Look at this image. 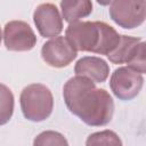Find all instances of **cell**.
<instances>
[{
  "label": "cell",
  "instance_id": "cell-1",
  "mask_svg": "<svg viewBox=\"0 0 146 146\" xmlns=\"http://www.w3.org/2000/svg\"><path fill=\"white\" fill-rule=\"evenodd\" d=\"M63 97L68 111L88 125H106L113 117L112 96L88 78L75 75L68 79L63 87Z\"/></svg>",
  "mask_w": 146,
  "mask_h": 146
},
{
  "label": "cell",
  "instance_id": "cell-4",
  "mask_svg": "<svg viewBox=\"0 0 146 146\" xmlns=\"http://www.w3.org/2000/svg\"><path fill=\"white\" fill-rule=\"evenodd\" d=\"M112 21L119 26L132 30L140 26L146 17L145 0H115L110 2L108 9Z\"/></svg>",
  "mask_w": 146,
  "mask_h": 146
},
{
  "label": "cell",
  "instance_id": "cell-11",
  "mask_svg": "<svg viewBox=\"0 0 146 146\" xmlns=\"http://www.w3.org/2000/svg\"><path fill=\"white\" fill-rule=\"evenodd\" d=\"M140 41H141L140 38L121 35L119 44L110 55H107V58L113 64H128Z\"/></svg>",
  "mask_w": 146,
  "mask_h": 146
},
{
  "label": "cell",
  "instance_id": "cell-15",
  "mask_svg": "<svg viewBox=\"0 0 146 146\" xmlns=\"http://www.w3.org/2000/svg\"><path fill=\"white\" fill-rule=\"evenodd\" d=\"M145 54H146V43L141 40L137 48L135 54L132 55L131 59L127 64V67L136 71L139 74H144L146 72V60H145Z\"/></svg>",
  "mask_w": 146,
  "mask_h": 146
},
{
  "label": "cell",
  "instance_id": "cell-2",
  "mask_svg": "<svg viewBox=\"0 0 146 146\" xmlns=\"http://www.w3.org/2000/svg\"><path fill=\"white\" fill-rule=\"evenodd\" d=\"M121 34L105 22H76L68 24L65 38L76 51L110 55L119 44Z\"/></svg>",
  "mask_w": 146,
  "mask_h": 146
},
{
  "label": "cell",
  "instance_id": "cell-16",
  "mask_svg": "<svg viewBox=\"0 0 146 146\" xmlns=\"http://www.w3.org/2000/svg\"><path fill=\"white\" fill-rule=\"evenodd\" d=\"M1 39H2V33H1V27H0V43H1Z\"/></svg>",
  "mask_w": 146,
  "mask_h": 146
},
{
  "label": "cell",
  "instance_id": "cell-6",
  "mask_svg": "<svg viewBox=\"0 0 146 146\" xmlns=\"http://www.w3.org/2000/svg\"><path fill=\"white\" fill-rule=\"evenodd\" d=\"M3 41L10 51H29L36 44V35L26 22L10 21L3 27Z\"/></svg>",
  "mask_w": 146,
  "mask_h": 146
},
{
  "label": "cell",
  "instance_id": "cell-8",
  "mask_svg": "<svg viewBox=\"0 0 146 146\" xmlns=\"http://www.w3.org/2000/svg\"><path fill=\"white\" fill-rule=\"evenodd\" d=\"M34 24L43 38L58 36L63 31V18L56 5L46 2L39 5L33 13Z\"/></svg>",
  "mask_w": 146,
  "mask_h": 146
},
{
  "label": "cell",
  "instance_id": "cell-7",
  "mask_svg": "<svg viewBox=\"0 0 146 146\" xmlns=\"http://www.w3.org/2000/svg\"><path fill=\"white\" fill-rule=\"evenodd\" d=\"M78 51L72 47L65 36H55L43 43L41 57L46 64L51 67H65L76 57Z\"/></svg>",
  "mask_w": 146,
  "mask_h": 146
},
{
  "label": "cell",
  "instance_id": "cell-13",
  "mask_svg": "<svg viewBox=\"0 0 146 146\" xmlns=\"http://www.w3.org/2000/svg\"><path fill=\"white\" fill-rule=\"evenodd\" d=\"M86 146H122V140L112 130L97 131L88 136Z\"/></svg>",
  "mask_w": 146,
  "mask_h": 146
},
{
  "label": "cell",
  "instance_id": "cell-14",
  "mask_svg": "<svg viewBox=\"0 0 146 146\" xmlns=\"http://www.w3.org/2000/svg\"><path fill=\"white\" fill-rule=\"evenodd\" d=\"M33 146H68V143L60 132L46 130L34 138Z\"/></svg>",
  "mask_w": 146,
  "mask_h": 146
},
{
  "label": "cell",
  "instance_id": "cell-12",
  "mask_svg": "<svg viewBox=\"0 0 146 146\" xmlns=\"http://www.w3.org/2000/svg\"><path fill=\"white\" fill-rule=\"evenodd\" d=\"M15 106V99L11 90L6 86L0 83V125L9 122L13 116Z\"/></svg>",
  "mask_w": 146,
  "mask_h": 146
},
{
  "label": "cell",
  "instance_id": "cell-9",
  "mask_svg": "<svg viewBox=\"0 0 146 146\" xmlns=\"http://www.w3.org/2000/svg\"><path fill=\"white\" fill-rule=\"evenodd\" d=\"M74 72L76 75L88 78L95 83H102L110 75V66L100 57L84 56L76 62Z\"/></svg>",
  "mask_w": 146,
  "mask_h": 146
},
{
  "label": "cell",
  "instance_id": "cell-10",
  "mask_svg": "<svg viewBox=\"0 0 146 146\" xmlns=\"http://www.w3.org/2000/svg\"><path fill=\"white\" fill-rule=\"evenodd\" d=\"M62 15L68 24L80 22L92 13V2L89 0H63L59 3Z\"/></svg>",
  "mask_w": 146,
  "mask_h": 146
},
{
  "label": "cell",
  "instance_id": "cell-5",
  "mask_svg": "<svg viewBox=\"0 0 146 146\" xmlns=\"http://www.w3.org/2000/svg\"><path fill=\"white\" fill-rule=\"evenodd\" d=\"M143 84V75L127 66L116 68L110 79L111 90L114 96L121 100H130L135 98L140 92Z\"/></svg>",
  "mask_w": 146,
  "mask_h": 146
},
{
  "label": "cell",
  "instance_id": "cell-3",
  "mask_svg": "<svg viewBox=\"0 0 146 146\" xmlns=\"http://www.w3.org/2000/svg\"><path fill=\"white\" fill-rule=\"evenodd\" d=\"M21 108L25 119L33 122L44 121L54 108V97L48 87L32 83L23 89L19 97Z\"/></svg>",
  "mask_w": 146,
  "mask_h": 146
}]
</instances>
